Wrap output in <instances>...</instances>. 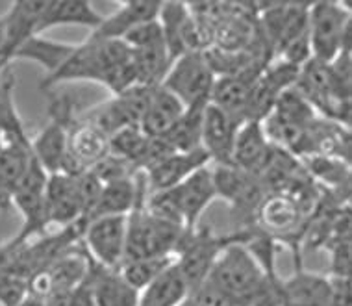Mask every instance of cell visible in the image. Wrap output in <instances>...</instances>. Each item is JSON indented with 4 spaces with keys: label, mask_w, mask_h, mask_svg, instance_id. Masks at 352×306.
Instances as JSON below:
<instances>
[{
    "label": "cell",
    "mask_w": 352,
    "mask_h": 306,
    "mask_svg": "<svg viewBox=\"0 0 352 306\" xmlns=\"http://www.w3.org/2000/svg\"><path fill=\"white\" fill-rule=\"evenodd\" d=\"M146 184L135 202L134 210L126 215V260H141L154 256H176L184 243L186 232L182 227L160 219L145 208Z\"/></svg>",
    "instance_id": "cell-3"
},
{
    "label": "cell",
    "mask_w": 352,
    "mask_h": 306,
    "mask_svg": "<svg viewBox=\"0 0 352 306\" xmlns=\"http://www.w3.org/2000/svg\"><path fill=\"white\" fill-rule=\"evenodd\" d=\"M330 252V278H351V238H340L328 241Z\"/></svg>",
    "instance_id": "cell-35"
},
{
    "label": "cell",
    "mask_w": 352,
    "mask_h": 306,
    "mask_svg": "<svg viewBox=\"0 0 352 306\" xmlns=\"http://www.w3.org/2000/svg\"><path fill=\"white\" fill-rule=\"evenodd\" d=\"M17 306H47V303H45V299H41V297H36V295L28 294Z\"/></svg>",
    "instance_id": "cell-38"
},
{
    "label": "cell",
    "mask_w": 352,
    "mask_h": 306,
    "mask_svg": "<svg viewBox=\"0 0 352 306\" xmlns=\"http://www.w3.org/2000/svg\"><path fill=\"white\" fill-rule=\"evenodd\" d=\"M162 2L156 0H130L124 2L116 13L102 19V23L93 34L106 39H122L128 32L134 30L135 26L156 21L158 19Z\"/></svg>",
    "instance_id": "cell-24"
},
{
    "label": "cell",
    "mask_w": 352,
    "mask_h": 306,
    "mask_svg": "<svg viewBox=\"0 0 352 306\" xmlns=\"http://www.w3.org/2000/svg\"><path fill=\"white\" fill-rule=\"evenodd\" d=\"M184 110H186V106L173 93L158 86L152 93L151 102L141 117L140 129L148 138H164L170 130V127L178 121V117L182 116Z\"/></svg>",
    "instance_id": "cell-27"
},
{
    "label": "cell",
    "mask_w": 352,
    "mask_h": 306,
    "mask_svg": "<svg viewBox=\"0 0 352 306\" xmlns=\"http://www.w3.org/2000/svg\"><path fill=\"white\" fill-rule=\"evenodd\" d=\"M45 204H47L49 227L60 225L61 228H65L69 225H74L76 221L84 219L85 206L82 191H80L78 173L76 175H69V173L49 175Z\"/></svg>",
    "instance_id": "cell-14"
},
{
    "label": "cell",
    "mask_w": 352,
    "mask_h": 306,
    "mask_svg": "<svg viewBox=\"0 0 352 306\" xmlns=\"http://www.w3.org/2000/svg\"><path fill=\"white\" fill-rule=\"evenodd\" d=\"M82 245L93 262L108 270H119L126 254V215H108L87 221Z\"/></svg>",
    "instance_id": "cell-11"
},
{
    "label": "cell",
    "mask_w": 352,
    "mask_h": 306,
    "mask_svg": "<svg viewBox=\"0 0 352 306\" xmlns=\"http://www.w3.org/2000/svg\"><path fill=\"white\" fill-rule=\"evenodd\" d=\"M47 182H49V175L32 154L30 166L13 197V208H17L23 215V228L12 239L13 243H26L30 239L41 238L47 234L49 227L47 204H45Z\"/></svg>",
    "instance_id": "cell-8"
},
{
    "label": "cell",
    "mask_w": 352,
    "mask_h": 306,
    "mask_svg": "<svg viewBox=\"0 0 352 306\" xmlns=\"http://www.w3.org/2000/svg\"><path fill=\"white\" fill-rule=\"evenodd\" d=\"M311 56L332 63L343 49H351L349 2H311L308 10Z\"/></svg>",
    "instance_id": "cell-5"
},
{
    "label": "cell",
    "mask_w": 352,
    "mask_h": 306,
    "mask_svg": "<svg viewBox=\"0 0 352 306\" xmlns=\"http://www.w3.org/2000/svg\"><path fill=\"white\" fill-rule=\"evenodd\" d=\"M132 63H134L135 84L146 87H158L162 86L173 60H170L167 45H165V41H162V43H152L132 49Z\"/></svg>",
    "instance_id": "cell-29"
},
{
    "label": "cell",
    "mask_w": 352,
    "mask_h": 306,
    "mask_svg": "<svg viewBox=\"0 0 352 306\" xmlns=\"http://www.w3.org/2000/svg\"><path fill=\"white\" fill-rule=\"evenodd\" d=\"M104 15L91 6V2L84 0H58V2H47L45 12L39 21V36L45 30H50L54 26H87L91 30H97L102 23Z\"/></svg>",
    "instance_id": "cell-26"
},
{
    "label": "cell",
    "mask_w": 352,
    "mask_h": 306,
    "mask_svg": "<svg viewBox=\"0 0 352 306\" xmlns=\"http://www.w3.org/2000/svg\"><path fill=\"white\" fill-rule=\"evenodd\" d=\"M73 117V105L67 98H56L50 105V121L30 140L32 154L47 175L67 173V132Z\"/></svg>",
    "instance_id": "cell-9"
},
{
    "label": "cell",
    "mask_w": 352,
    "mask_h": 306,
    "mask_svg": "<svg viewBox=\"0 0 352 306\" xmlns=\"http://www.w3.org/2000/svg\"><path fill=\"white\" fill-rule=\"evenodd\" d=\"M74 80L97 82L108 87L111 95L124 91L135 84L132 49L122 39H106L91 34L84 43L74 45V50L60 69L45 76L41 87L50 89Z\"/></svg>",
    "instance_id": "cell-1"
},
{
    "label": "cell",
    "mask_w": 352,
    "mask_h": 306,
    "mask_svg": "<svg viewBox=\"0 0 352 306\" xmlns=\"http://www.w3.org/2000/svg\"><path fill=\"white\" fill-rule=\"evenodd\" d=\"M158 23L173 61L188 52L206 50V39L189 12L188 2H162Z\"/></svg>",
    "instance_id": "cell-12"
},
{
    "label": "cell",
    "mask_w": 352,
    "mask_h": 306,
    "mask_svg": "<svg viewBox=\"0 0 352 306\" xmlns=\"http://www.w3.org/2000/svg\"><path fill=\"white\" fill-rule=\"evenodd\" d=\"M67 154L69 175L89 171L109 154L108 138L93 124L74 116L69 122Z\"/></svg>",
    "instance_id": "cell-15"
},
{
    "label": "cell",
    "mask_w": 352,
    "mask_h": 306,
    "mask_svg": "<svg viewBox=\"0 0 352 306\" xmlns=\"http://www.w3.org/2000/svg\"><path fill=\"white\" fill-rule=\"evenodd\" d=\"M108 147L109 154L128 162L138 173H143L148 149H151V138L140 129V124H135V127H126L113 135H109Z\"/></svg>",
    "instance_id": "cell-32"
},
{
    "label": "cell",
    "mask_w": 352,
    "mask_h": 306,
    "mask_svg": "<svg viewBox=\"0 0 352 306\" xmlns=\"http://www.w3.org/2000/svg\"><path fill=\"white\" fill-rule=\"evenodd\" d=\"M252 234H254L252 227L243 228L239 232L226 234V236H215L208 228L188 234L176 254V267L182 273L184 281L189 286V292L193 294L195 289L206 281L215 260L228 245L236 241L247 243L252 238Z\"/></svg>",
    "instance_id": "cell-4"
},
{
    "label": "cell",
    "mask_w": 352,
    "mask_h": 306,
    "mask_svg": "<svg viewBox=\"0 0 352 306\" xmlns=\"http://www.w3.org/2000/svg\"><path fill=\"white\" fill-rule=\"evenodd\" d=\"M143 188H145L143 173H138L132 178L102 184L97 204L91 210L87 221L97 219V217H108V215H128L134 210Z\"/></svg>",
    "instance_id": "cell-23"
},
{
    "label": "cell",
    "mask_w": 352,
    "mask_h": 306,
    "mask_svg": "<svg viewBox=\"0 0 352 306\" xmlns=\"http://www.w3.org/2000/svg\"><path fill=\"white\" fill-rule=\"evenodd\" d=\"M306 223V210L287 193L273 191L254 214V227L271 239H284L292 245L295 254H298V230Z\"/></svg>",
    "instance_id": "cell-10"
},
{
    "label": "cell",
    "mask_w": 352,
    "mask_h": 306,
    "mask_svg": "<svg viewBox=\"0 0 352 306\" xmlns=\"http://www.w3.org/2000/svg\"><path fill=\"white\" fill-rule=\"evenodd\" d=\"M6 143H8V138L2 132H0V153L4 151V147H6Z\"/></svg>",
    "instance_id": "cell-39"
},
{
    "label": "cell",
    "mask_w": 352,
    "mask_h": 306,
    "mask_svg": "<svg viewBox=\"0 0 352 306\" xmlns=\"http://www.w3.org/2000/svg\"><path fill=\"white\" fill-rule=\"evenodd\" d=\"M330 281H332V305L330 306H352L351 278H330Z\"/></svg>",
    "instance_id": "cell-37"
},
{
    "label": "cell",
    "mask_w": 352,
    "mask_h": 306,
    "mask_svg": "<svg viewBox=\"0 0 352 306\" xmlns=\"http://www.w3.org/2000/svg\"><path fill=\"white\" fill-rule=\"evenodd\" d=\"M215 73L210 67L204 50L182 54L170 63L162 87L173 93L186 108L201 102H210Z\"/></svg>",
    "instance_id": "cell-7"
},
{
    "label": "cell",
    "mask_w": 352,
    "mask_h": 306,
    "mask_svg": "<svg viewBox=\"0 0 352 306\" xmlns=\"http://www.w3.org/2000/svg\"><path fill=\"white\" fill-rule=\"evenodd\" d=\"M154 89L156 87L134 84V86L126 87L124 91L111 95L108 100H104L100 105L91 106L89 110H85L78 117L100 130L106 138H109L126 127L140 124Z\"/></svg>",
    "instance_id": "cell-6"
},
{
    "label": "cell",
    "mask_w": 352,
    "mask_h": 306,
    "mask_svg": "<svg viewBox=\"0 0 352 306\" xmlns=\"http://www.w3.org/2000/svg\"><path fill=\"white\" fill-rule=\"evenodd\" d=\"M176 262V256H154L141 258V260H126L119 267V275L130 284L135 292L145 289L152 281H156L165 270Z\"/></svg>",
    "instance_id": "cell-33"
},
{
    "label": "cell",
    "mask_w": 352,
    "mask_h": 306,
    "mask_svg": "<svg viewBox=\"0 0 352 306\" xmlns=\"http://www.w3.org/2000/svg\"><path fill=\"white\" fill-rule=\"evenodd\" d=\"M170 195L178 210V215L182 219L186 232H195L197 223L204 214V210L217 199L215 193V184H213L212 164L201 167L199 171L189 175L184 182L175 188H170Z\"/></svg>",
    "instance_id": "cell-13"
},
{
    "label": "cell",
    "mask_w": 352,
    "mask_h": 306,
    "mask_svg": "<svg viewBox=\"0 0 352 306\" xmlns=\"http://www.w3.org/2000/svg\"><path fill=\"white\" fill-rule=\"evenodd\" d=\"M28 295V284L12 273L0 271V306H17Z\"/></svg>",
    "instance_id": "cell-36"
},
{
    "label": "cell",
    "mask_w": 352,
    "mask_h": 306,
    "mask_svg": "<svg viewBox=\"0 0 352 306\" xmlns=\"http://www.w3.org/2000/svg\"><path fill=\"white\" fill-rule=\"evenodd\" d=\"M263 67H250L243 73L228 74V76H217L213 84L212 95H210V105L217 106L232 117L239 121H247V108H249L250 97L254 91V86L260 78Z\"/></svg>",
    "instance_id": "cell-17"
},
{
    "label": "cell",
    "mask_w": 352,
    "mask_h": 306,
    "mask_svg": "<svg viewBox=\"0 0 352 306\" xmlns=\"http://www.w3.org/2000/svg\"><path fill=\"white\" fill-rule=\"evenodd\" d=\"M73 50L74 45L45 39L43 36H34L15 52L13 60L34 61L45 69V73H47L45 76H50L60 69L61 63L67 60Z\"/></svg>",
    "instance_id": "cell-31"
},
{
    "label": "cell",
    "mask_w": 352,
    "mask_h": 306,
    "mask_svg": "<svg viewBox=\"0 0 352 306\" xmlns=\"http://www.w3.org/2000/svg\"><path fill=\"white\" fill-rule=\"evenodd\" d=\"M0 132L8 140H30L15 102V78L8 74L0 82Z\"/></svg>",
    "instance_id": "cell-34"
},
{
    "label": "cell",
    "mask_w": 352,
    "mask_h": 306,
    "mask_svg": "<svg viewBox=\"0 0 352 306\" xmlns=\"http://www.w3.org/2000/svg\"><path fill=\"white\" fill-rule=\"evenodd\" d=\"M85 278L91 286L95 306H138L140 292L126 284L119 271L98 265L91 256Z\"/></svg>",
    "instance_id": "cell-21"
},
{
    "label": "cell",
    "mask_w": 352,
    "mask_h": 306,
    "mask_svg": "<svg viewBox=\"0 0 352 306\" xmlns=\"http://www.w3.org/2000/svg\"><path fill=\"white\" fill-rule=\"evenodd\" d=\"M47 2H30V0H21L13 2L8 13L4 15V32H6V43H4V52L10 61L23 45L32 39L34 36H39V21L45 12Z\"/></svg>",
    "instance_id": "cell-20"
},
{
    "label": "cell",
    "mask_w": 352,
    "mask_h": 306,
    "mask_svg": "<svg viewBox=\"0 0 352 306\" xmlns=\"http://www.w3.org/2000/svg\"><path fill=\"white\" fill-rule=\"evenodd\" d=\"M269 149H271V143L263 132L261 121L249 119L237 129L234 149H232V164L243 171L256 175L267 158Z\"/></svg>",
    "instance_id": "cell-25"
},
{
    "label": "cell",
    "mask_w": 352,
    "mask_h": 306,
    "mask_svg": "<svg viewBox=\"0 0 352 306\" xmlns=\"http://www.w3.org/2000/svg\"><path fill=\"white\" fill-rule=\"evenodd\" d=\"M30 140H8L0 153V210L13 208V197L30 166Z\"/></svg>",
    "instance_id": "cell-22"
},
{
    "label": "cell",
    "mask_w": 352,
    "mask_h": 306,
    "mask_svg": "<svg viewBox=\"0 0 352 306\" xmlns=\"http://www.w3.org/2000/svg\"><path fill=\"white\" fill-rule=\"evenodd\" d=\"M189 286L175 262L156 281L141 289L138 306H182L189 299Z\"/></svg>",
    "instance_id": "cell-28"
},
{
    "label": "cell",
    "mask_w": 352,
    "mask_h": 306,
    "mask_svg": "<svg viewBox=\"0 0 352 306\" xmlns=\"http://www.w3.org/2000/svg\"><path fill=\"white\" fill-rule=\"evenodd\" d=\"M276 278L280 276L265 273L263 265L243 241H236L219 254L206 281L221 289L236 306H250L265 292L269 282Z\"/></svg>",
    "instance_id": "cell-2"
},
{
    "label": "cell",
    "mask_w": 352,
    "mask_h": 306,
    "mask_svg": "<svg viewBox=\"0 0 352 306\" xmlns=\"http://www.w3.org/2000/svg\"><path fill=\"white\" fill-rule=\"evenodd\" d=\"M210 156L202 149L189 153H170L156 166H152L145 175L146 191H164L184 182L189 175L199 171L201 167L210 166Z\"/></svg>",
    "instance_id": "cell-18"
},
{
    "label": "cell",
    "mask_w": 352,
    "mask_h": 306,
    "mask_svg": "<svg viewBox=\"0 0 352 306\" xmlns=\"http://www.w3.org/2000/svg\"><path fill=\"white\" fill-rule=\"evenodd\" d=\"M280 297L282 306H330L332 281L297 265L289 278L280 281Z\"/></svg>",
    "instance_id": "cell-19"
},
{
    "label": "cell",
    "mask_w": 352,
    "mask_h": 306,
    "mask_svg": "<svg viewBox=\"0 0 352 306\" xmlns=\"http://www.w3.org/2000/svg\"><path fill=\"white\" fill-rule=\"evenodd\" d=\"M243 124L236 117L226 113L217 106L208 102L202 122L201 149L210 156V162L215 166L232 164V149L236 140L237 129Z\"/></svg>",
    "instance_id": "cell-16"
},
{
    "label": "cell",
    "mask_w": 352,
    "mask_h": 306,
    "mask_svg": "<svg viewBox=\"0 0 352 306\" xmlns=\"http://www.w3.org/2000/svg\"><path fill=\"white\" fill-rule=\"evenodd\" d=\"M208 102L188 106L184 113L178 117V121L170 127V130L164 135L175 153H189L195 149H201L202 122H204V110Z\"/></svg>",
    "instance_id": "cell-30"
}]
</instances>
